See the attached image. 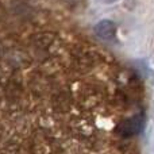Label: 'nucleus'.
I'll list each match as a JSON object with an SVG mask.
<instances>
[{
	"mask_svg": "<svg viewBox=\"0 0 154 154\" xmlns=\"http://www.w3.org/2000/svg\"><path fill=\"white\" fill-rule=\"evenodd\" d=\"M145 126V115L138 114L131 118L122 120L115 128V133L119 138H133L142 131Z\"/></svg>",
	"mask_w": 154,
	"mask_h": 154,
	"instance_id": "1",
	"label": "nucleus"
},
{
	"mask_svg": "<svg viewBox=\"0 0 154 154\" xmlns=\"http://www.w3.org/2000/svg\"><path fill=\"white\" fill-rule=\"evenodd\" d=\"M116 24L109 19H103L95 26V32L103 41H114L116 38Z\"/></svg>",
	"mask_w": 154,
	"mask_h": 154,
	"instance_id": "2",
	"label": "nucleus"
},
{
	"mask_svg": "<svg viewBox=\"0 0 154 154\" xmlns=\"http://www.w3.org/2000/svg\"><path fill=\"white\" fill-rule=\"evenodd\" d=\"M101 2H104V3H108V4H111V3L118 2V0H101Z\"/></svg>",
	"mask_w": 154,
	"mask_h": 154,
	"instance_id": "3",
	"label": "nucleus"
}]
</instances>
